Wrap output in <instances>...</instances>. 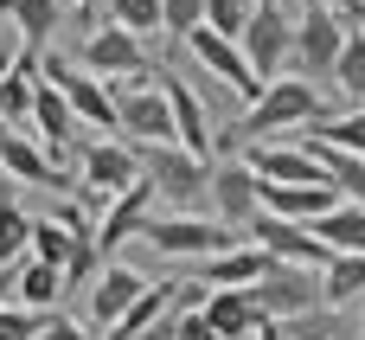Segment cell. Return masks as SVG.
I'll list each match as a JSON object with an SVG mask.
<instances>
[{"label":"cell","mask_w":365,"mask_h":340,"mask_svg":"<svg viewBox=\"0 0 365 340\" xmlns=\"http://www.w3.org/2000/svg\"><path fill=\"white\" fill-rule=\"evenodd\" d=\"M282 334H289V340H359V328H346V309H327V302H314L308 315L282 321Z\"/></svg>","instance_id":"obj_28"},{"label":"cell","mask_w":365,"mask_h":340,"mask_svg":"<svg viewBox=\"0 0 365 340\" xmlns=\"http://www.w3.org/2000/svg\"><path fill=\"white\" fill-rule=\"evenodd\" d=\"M0 186H6V167H0Z\"/></svg>","instance_id":"obj_45"},{"label":"cell","mask_w":365,"mask_h":340,"mask_svg":"<svg viewBox=\"0 0 365 340\" xmlns=\"http://www.w3.org/2000/svg\"><path fill=\"white\" fill-rule=\"evenodd\" d=\"M141 289H148V276H141L135 264H115V257H103V270L90 276V328H115Z\"/></svg>","instance_id":"obj_14"},{"label":"cell","mask_w":365,"mask_h":340,"mask_svg":"<svg viewBox=\"0 0 365 340\" xmlns=\"http://www.w3.org/2000/svg\"><path fill=\"white\" fill-rule=\"evenodd\" d=\"M103 6H109V19L128 26V32H160V0H103Z\"/></svg>","instance_id":"obj_33"},{"label":"cell","mask_w":365,"mask_h":340,"mask_svg":"<svg viewBox=\"0 0 365 340\" xmlns=\"http://www.w3.org/2000/svg\"><path fill=\"white\" fill-rule=\"evenodd\" d=\"M321 122V90L308 84V77H269L263 90H257V103L244 109V135H257V141H269V135H289V129H314Z\"/></svg>","instance_id":"obj_1"},{"label":"cell","mask_w":365,"mask_h":340,"mask_svg":"<svg viewBox=\"0 0 365 340\" xmlns=\"http://www.w3.org/2000/svg\"><path fill=\"white\" fill-rule=\"evenodd\" d=\"M250 231H257V244H263L276 264H308V270H321V264L334 257V251L314 238V225H302V219H276V212H263V206H257Z\"/></svg>","instance_id":"obj_11"},{"label":"cell","mask_w":365,"mask_h":340,"mask_svg":"<svg viewBox=\"0 0 365 340\" xmlns=\"http://www.w3.org/2000/svg\"><path fill=\"white\" fill-rule=\"evenodd\" d=\"M0 13L19 26V45H26V51H51V32H58V19H64L58 0H0Z\"/></svg>","instance_id":"obj_23"},{"label":"cell","mask_w":365,"mask_h":340,"mask_svg":"<svg viewBox=\"0 0 365 340\" xmlns=\"http://www.w3.org/2000/svg\"><path fill=\"white\" fill-rule=\"evenodd\" d=\"M154 206H160V199H154L148 174H141L135 186L109 193V199H103V212H96V251H103V257H115L128 238H141V225H148V212H154Z\"/></svg>","instance_id":"obj_10"},{"label":"cell","mask_w":365,"mask_h":340,"mask_svg":"<svg viewBox=\"0 0 365 340\" xmlns=\"http://www.w3.org/2000/svg\"><path fill=\"white\" fill-rule=\"evenodd\" d=\"M334 13H340V19H346V26L365 39V0H334Z\"/></svg>","instance_id":"obj_41"},{"label":"cell","mask_w":365,"mask_h":340,"mask_svg":"<svg viewBox=\"0 0 365 340\" xmlns=\"http://www.w3.org/2000/svg\"><path fill=\"white\" fill-rule=\"evenodd\" d=\"M0 167H6V180H19V186H58V167H51V154L32 141V129H6V122H0Z\"/></svg>","instance_id":"obj_19"},{"label":"cell","mask_w":365,"mask_h":340,"mask_svg":"<svg viewBox=\"0 0 365 340\" xmlns=\"http://www.w3.org/2000/svg\"><path fill=\"white\" fill-rule=\"evenodd\" d=\"M334 84H340L346 103H365V39L353 26H346V45H340V58H334Z\"/></svg>","instance_id":"obj_29"},{"label":"cell","mask_w":365,"mask_h":340,"mask_svg":"<svg viewBox=\"0 0 365 340\" xmlns=\"http://www.w3.org/2000/svg\"><path fill=\"white\" fill-rule=\"evenodd\" d=\"M58 296H64V270L58 264H38V257H19V270H13V302H26V309H58Z\"/></svg>","instance_id":"obj_24"},{"label":"cell","mask_w":365,"mask_h":340,"mask_svg":"<svg viewBox=\"0 0 365 340\" xmlns=\"http://www.w3.org/2000/svg\"><path fill=\"white\" fill-rule=\"evenodd\" d=\"M205 26L225 32V39H244V26H250V0H205Z\"/></svg>","instance_id":"obj_35"},{"label":"cell","mask_w":365,"mask_h":340,"mask_svg":"<svg viewBox=\"0 0 365 340\" xmlns=\"http://www.w3.org/2000/svg\"><path fill=\"white\" fill-rule=\"evenodd\" d=\"M160 90H167V109H173V141L205 161V154H212V122H205L199 90H192L186 77H167V71H160Z\"/></svg>","instance_id":"obj_17"},{"label":"cell","mask_w":365,"mask_h":340,"mask_svg":"<svg viewBox=\"0 0 365 340\" xmlns=\"http://www.w3.org/2000/svg\"><path fill=\"white\" fill-rule=\"evenodd\" d=\"M38 340H96V334H90L83 321H71V315H58V309H51V315L38 321Z\"/></svg>","instance_id":"obj_38"},{"label":"cell","mask_w":365,"mask_h":340,"mask_svg":"<svg viewBox=\"0 0 365 340\" xmlns=\"http://www.w3.org/2000/svg\"><path fill=\"white\" fill-rule=\"evenodd\" d=\"M186 45H192V58H199V71L205 77H218L237 103H257V90H263V77L250 71V58H244V45L237 39H225V32H212L205 19L186 32Z\"/></svg>","instance_id":"obj_7"},{"label":"cell","mask_w":365,"mask_h":340,"mask_svg":"<svg viewBox=\"0 0 365 340\" xmlns=\"http://www.w3.org/2000/svg\"><path fill=\"white\" fill-rule=\"evenodd\" d=\"M244 58H250V71L269 84V77H282L289 71V51H295V13L282 6V0H250V26H244Z\"/></svg>","instance_id":"obj_5"},{"label":"cell","mask_w":365,"mask_h":340,"mask_svg":"<svg viewBox=\"0 0 365 340\" xmlns=\"http://www.w3.org/2000/svg\"><path fill=\"white\" fill-rule=\"evenodd\" d=\"M282 340H289V334H282Z\"/></svg>","instance_id":"obj_47"},{"label":"cell","mask_w":365,"mask_h":340,"mask_svg":"<svg viewBox=\"0 0 365 340\" xmlns=\"http://www.w3.org/2000/svg\"><path fill=\"white\" fill-rule=\"evenodd\" d=\"M205 199L218 206V225L244 231V225L257 219V174H250V161H244V154H237V161H218L212 180H205Z\"/></svg>","instance_id":"obj_13"},{"label":"cell","mask_w":365,"mask_h":340,"mask_svg":"<svg viewBox=\"0 0 365 340\" xmlns=\"http://www.w3.org/2000/svg\"><path fill=\"white\" fill-rule=\"evenodd\" d=\"M340 193L327 186V180H314V186H282V180H257V206L263 212H276V219H321L327 206H334Z\"/></svg>","instance_id":"obj_20"},{"label":"cell","mask_w":365,"mask_h":340,"mask_svg":"<svg viewBox=\"0 0 365 340\" xmlns=\"http://www.w3.org/2000/svg\"><path fill=\"white\" fill-rule=\"evenodd\" d=\"M244 161H250L257 180H282V186H314V180H327L321 161H314L302 141H276V135H269V141H250ZM327 186H334V180H327Z\"/></svg>","instance_id":"obj_12"},{"label":"cell","mask_w":365,"mask_h":340,"mask_svg":"<svg viewBox=\"0 0 365 340\" xmlns=\"http://www.w3.org/2000/svg\"><path fill=\"white\" fill-rule=\"evenodd\" d=\"M359 321H365V296H359Z\"/></svg>","instance_id":"obj_44"},{"label":"cell","mask_w":365,"mask_h":340,"mask_svg":"<svg viewBox=\"0 0 365 340\" xmlns=\"http://www.w3.org/2000/svg\"><path fill=\"white\" fill-rule=\"evenodd\" d=\"M263 264H269V251L237 238V244H225V251L199 257V283H205V289H244V283H257V276H263Z\"/></svg>","instance_id":"obj_18"},{"label":"cell","mask_w":365,"mask_h":340,"mask_svg":"<svg viewBox=\"0 0 365 340\" xmlns=\"http://www.w3.org/2000/svg\"><path fill=\"white\" fill-rule=\"evenodd\" d=\"M365 296V251H334L321 264V302L327 309H359Z\"/></svg>","instance_id":"obj_22"},{"label":"cell","mask_w":365,"mask_h":340,"mask_svg":"<svg viewBox=\"0 0 365 340\" xmlns=\"http://www.w3.org/2000/svg\"><path fill=\"white\" fill-rule=\"evenodd\" d=\"M173 302H180V283H148V289H141V296L128 302V315H122V321L109 328V340H135L141 328H148V321H160V315H167Z\"/></svg>","instance_id":"obj_27"},{"label":"cell","mask_w":365,"mask_h":340,"mask_svg":"<svg viewBox=\"0 0 365 340\" xmlns=\"http://www.w3.org/2000/svg\"><path fill=\"white\" fill-rule=\"evenodd\" d=\"M205 19V0H160V32H173V39H186L192 26Z\"/></svg>","instance_id":"obj_37"},{"label":"cell","mask_w":365,"mask_h":340,"mask_svg":"<svg viewBox=\"0 0 365 340\" xmlns=\"http://www.w3.org/2000/svg\"><path fill=\"white\" fill-rule=\"evenodd\" d=\"M51 315V309H45ZM38 309H26V302H0V340H38V321H45Z\"/></svg>","instance_id":"obj_36"},{"label":"cell","mask_w":365,"mask_h":340,"mask_svg":"<svg viewBox=\"0 0 365 340\" xmlns=\"http://www.w3.org/2000/svg\"><path fill=\"white\" fill-rule=\"evenodd\" d=\"M359 340H365V328H359Z\"/></svg>","instance_id":"obj_46"},{"label":"cell","mask_w":365,"mask_h":340,"mask_svg":"<svg viewBox=\"0 0 365 340\" xmlns=\"http://www.w3.org/2000/svg\"><path fill=\"white\" fill-rule=\"evenodd\" d=\"M77 161H83V186H90V193H103V199L141 180V154H135L128 141H90Z\"/></svg>","instance_id":"obj_16"},{"label":"cell","mask_w":365,"mask_h":340,"mask_svg":"<svg viewBox=\"0 0 365 340\" xmlns=\"http://www.w3.org/2000/svg\"><path fill=\"white\" fill-rule=\"evenodd\" d=\"M71 6H77L83 19H96V13H103V0H71Z\"/></svg>","instance_id":"obj_43"},{"label":"cell","mask_w":365,"mask_h":340,"mask_svg":"<svg viewBox=\"0 0 365 340\" xmlns=\"http://www.w3.org/2000/svg\"><path fill=\"white\" fill-rule=\"evenodd\" d=\"M308 135H321V141H334V148H353V154H365V103H353L346 116H321Z\"/></svg>","instance_id":"obj_30"},{"label":"cell","mask_w":365,"mask_h":340,"mask_svg":"<svg viewBox=\"0 0 365 340\" xmlns=\"http://www.w3.org/2000/svg\"><path fill=\"white\" fill-rule=\"evenodd\" d=\"M314 225V238L327 244V251H365V206L353 199H334L321 219H308Z\"/></svg>","instance_id":"obj_25"},{"label":"cell","mask_w":365,"mask_h":340,"mask_svg":"<svg viewBox=\"0 0 365 340\" xmlns=\"http://www.w3.org/2000/svg\"><path fill=\"white\" fill-rule=\"evenodd\" d=\"M141 238H148V251H154V257H180V264H199V257H212V251L237 244V231H231V225H205V219H192V212H173V219H154V212H148Z\"/></svg>","instance_id":"obj_6"},{"label":"cell","mask_w":365,"mask_h":340,"mask_svg":"<svg viewBox=\"0 0 365 340\" xmlns=\"http://www.w3.org/2000/svg\"><path fill=\"white\" fill-rule=\"evenodd\" d=\"M77 64L83 71H96V77H122V84H135V77H148L154 64H148V45H141V32H128V26H90V39H83V51H77Z\"/></svg>","instance_id":"obj_8"},{"label":"cell","mask_w":365,"mask_h":340,"mask_svg":"<svg viewBox=\"0 0 365 340\" xmlns=\"http://www.w3.org/2000/svg\"><path fill=\"white\" fill-rule=\"evenodd\" d=\"M115 129L135 135V141H173V109H167V90H160V71L135 77L115 96Z\"/></svg>","instance_id":"obj_9"},{"label":"cell","mask_w":365,"mask_h":340,"mask_svg":"<svg viewBox=\"0 0 365 340\" xmlns=\"http://www.w3.org/2000/svg\"><path fill=\"white\" fill-rule=\"evenodd\" d=\"M19 51H26V45H19V26H13V19L0 13V77H6V71L19 64Z\"/></svg>","instance_id":"obj_39"},{"label":"cell","mask_w":365,"mask_h":340,"mask_svg":"<svg viewBox=\"0 0 365 340\" xmlns=\"http://www.w3.org/2000/svg\"><path fill=\"white\" fill-rule=\"evenodd\" d=\"M32 84H38V51H19V64L0 77V122H6V129H26V116H32Z\"/></svg>","instance_id":"obj_26"},{"label":"cell","mask_w":365,"mask_h":340,"mask_svg":"<svg viewBox=\"0 0 365 340\" xmlns=\"http://www.w3.org/2000/svg\"><path fill=\"white\" fill-rule=\"evenodd\" d=\"M135 340H180V321H173V309H167L160 321H148V328H141Z\"/></svg>","instance_id":"obj_40"},{"label":"cell","mask_w":365,"mask_h":340,"mask_svg":"<svg viewBox=\"0 0 365 340\" xmlns=\"http://www.w3.org/2000/svg\"><path fill=\"white\" fill-rule=\"evenodd\" d=\"M302 148L321 161V174L334 180V193H340V199L365 206V154H353V148H334V141H321V135H308V129H302Z\"/></svg>","instance_id":"obj_21"},{"label":"cell","mask_w":365,"mask_h":340,"mask_svg":"<svg viewBox=\"0 0 365 340\" xmlns=\"http://www.w3.org/2000/svg\"><path fill=\"white\" fill-rule=\"evenodd\" d=\"M340 45H346V19L334 13V0H302V13H295V51H289L295 77H308V84L334 77Z\"/></svg>","instance_id":"obj_3"},{"label":"cell","mask_w":365,"mask_h":340,"mask_svg":"<svg viewBox=\"0 0 365 340\" xmlns=\"http://www.w3.org/2000/svg\"><path fill=\"white\" fill-rule=\"evenodd\" d=\"M250 289V302H257V315H269L276 328L282 321H295V315H308L314 302H321V270H308V264H263V276L257 283H244Z\"/></svg>","instance_id":"obj_4"},{"label":"cell","mask_w":365,"mask_h":340,"mask_svg":"<svg viewBox=\"0 0 365 340\" xmlns=\"http://www.w3.org/2000/svg\"><path fill=\"white\" fill-rule=\"evenodd\" d=\"M13 270L19 264H0V302H13Z\"/></svg>","instance_id":"obj_42"},{"label":"cell","mask_w":365,"mask_h":340,"mask_svg":"<svg viewBox=\"0 0 365 340\" xmlns=\"http://www.w3.org/2000/svg\"><path fill=\"white\" fill-rule=\"evenodd\" d=\"M32 244V212H19L13 199H0V264H19Z\"/></svg>","instance_id":"obj_32"},{"label":"cell","mask_w":365,"mask_h":340,"mask_svg":"<svg viewBox=\"0 0 365 340\" xmlns=\"http://www.w3.org/2000/svg\"><path fill=\"white\" fill-rule=\"evenodd\" d=\"M141 174H148V186H154V199H160V206H173V212L205 206V180H212V167H205L199 154H186L180 141H148Z\"/></svg>","instance_id":"obj_2"},{"label":"cell","mask_w":365,"mask_h":340,"mask_svg":"<svg viewBox=\"0 0 365 340\" xmlns=\"http://www.w3.org/2000/svg\"><path fill=\"white\" fill-rule=\"evenodd\" d=\"M199 296H205V283H199V289H186V296L173 302V321H180V340H218V334H212V321H205V309H199Z\"/></svg>","instance_id":"obj_34"},{"label":"cell","mask_w":365,"mask_h":340,"mask_svg":"<svg viewBox=\"0 0 365 340\" xmlns=\"http://www.w3.org/2000/svg\"><path fill=\"white\" fill-rule=\"evenodd\" d=\"M26 129L45 141L51 167H58V154L77 141V116H71V103H64V90H58L51 77H38V84H32V116H26Z\"/></svg>","instance_id":"obj_15"},{"label":"cell","mask_w":365,"mask_h":340,"mask_svg":"<svg viewBox=\"0 0 365 340\" xmlns=\"http://www.w3.org/2000/svg\"><path fill=\"white\" fill-rule=\"evenodd\" d=\"M26 257L64 270V257H71V225H64V219H32V244H26Z\"/></svg>","instance_id":"obj_31"}]
</instances>
